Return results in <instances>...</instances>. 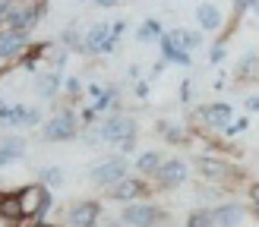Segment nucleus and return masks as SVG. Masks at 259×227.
<instances>
[{"label": "nucleus", "mask_w": 259, "mask_h": 227, "mask_svg": "<svg viewBox=\"0 0 259 227\" xmlns=\"http://www.w3.org/2000/svg\"><path fill=\"white\" fill-rule=\"evenodd\" d=\"M133 139H136V123L123 114H114L98 126V142H114V145L120 142L123 148H133Z\"/></svg>", "instance_id": "f257e3e1"}, {"label": "nucleus", "mask_w": 259, "mask_h": 227, "mask_svg": "<svg viewBox=\"0 0 259 227\" xmlns=\"http://www.w3.org/2000/svg\"><path fill=\"white\" fill-rule=\"evenodd\" d=\"M48 142H63V139H73L76 136V114L73 110H57L54 117L45 123V133H41Z\"/></svg>", "instance_id": "f03ea898"}, {"label": "nucleus", "mask_w": 259, "mask_h": 227, "mask_svg": "<svg viewBox=\"0 0 259 227\" xmlns=\"http://www.w3.org/2000/svg\"><path fill=\"white\" fill-rule=\"evenodd\" d=\"M120 218H123V224H130V227H158L167 214H164L161 208H155V205H126Z\"/></svg>", "instance_id": "7ed1b4c3"}, {"label": "nucleus", "mask_w": 259, "mask_h": 227, "mask_svg": "<svg viewBox=\"0 0 259 227\" xmlns=\"http://www.w3.org/2000/svg\"><path fill=\"white\" fill-rule=\"evenodd\" d=\"M89 177H92L95 186H114V183H120L126 177V161L123 158H108V161H101Z\"/></svg>", "instance_id": "20e7f679"}, {"label": "nucleus", "mask_w": 259, "mask_h": 227, "mask_svg": "<svg viewBox=\"0 0 259 227\" xmlns=\"http://www.w3.org/2000/svg\"><path fill=\"white\" fill-rule=\"evenodd\" d=\"M114 38H111V25H105V22H98V25H92V29L85 32V44H82V50L85 54H108V50H114Z\"/></svg>", "instance_id": "39448f33"}, {"label": "nucleus", "mask_w": 259, "mask_h": 227, "mask_svg": "<svg viewBox=\"0 0 259 227\" xmlns=\"http://www.w3.org/2000/svg\"><path fill=\"white\" fill-rule=\"evenodd\" d=\"M45 186H22L19 202H22V214L25 218H41V208H45Z\"/></svg>", "instance_id": "423d86ee"}, {"label": "nucleus", "mask_w": 259, "mask_h": 227, "mask_svg": "<svg viewBox=\"0 0 259 227\" xmlns=\"http://www.w3.org/2000/svg\"><path fill=\"white\" fill-rule=\"evenodd\" d=\"M187 164L184 161H177V158H171V161H164L161 164V167H158V174H155V177H158V183L164 186V189H171V186H180V183H184L187 180Z\"/></svg>", "instance_id": "0eeeda50"}, {"label": "nucleus", "mask_w": 259, "mask_h": 227, "mask_svg": "<svg viewBox=\"0 0 259 227\" xmlns=\"http://www.w3.org/2000/svg\"><path fill=\"white\" fill-rule=\"evenodd\" d=\"M38 16H41V7H22V10H13L10 16H4V22L13 32H29L38 22Z\"/></svg>", "instance_id": "6e6552de"}, {"label": "nucleus", "mask_w": 259, "mask_h": 227, "mask_svg": "<svg viewBox=\"0 0 259 227\" xmlns=\"http://www.w3.org/2000/svg\"><path fill=\"white\" fill-rule=\"evenodd\" d=\"M38 120H41V110H38V107H25V104L10 107V104H4V123H16V126H35Z\"/></svg>", "instance_id": "1a4fd4ad"}, {"label": "nucleus", "mask_w": 259, "mask_h": 227, "mask_svg": "<svg viewBox=\"0 0 259 227\" xmlns=\"http://www.w3.org/2000/svg\"><path fill=\"white\" fill-rule=\"evenodd\" d=\"M67 221H70V227H92L98 221V205L95 202H79V205L70 208Z\"/></svg>", "instance_id": "9d476101"}, {"label": "nucleus", "mask_w": 259, "mask_h": 227, "mask_svg": "<svg viewBox=\"0 0 259 227\" xmlns=\"http://www.w3.org/2000/svg\"><path fill=\"white\" fill-rule=\"evenodd\" d=\"M199 114H202V123L212 126V130H228L231 126V107L228 104H205Z\"/></svg>", "instance_id": "9b49d317"}, {"label": "nucleus", "mask_w": 259, "mask_h": 227, "mask_svg": "<svg viewBox=\"0 0 259 227\" xmlns=\"http://www.w3.org/2000/svg\"><path fill=\"white\" fill-rule=\"evenodd\" d=\"M142 189H146V183H142V180H130V177H123L120 183H114V186L108 189V196L117 199V202H130V199H136Z\"/></svg>", "instance_id": "f8f14e48"}, {"label": "nucleus", "mask_w": 259, "mask_h": 227, "mask_svg": "<svg viewBox=\"0 0 259 227\" xmlns=\"http://www.w3.org/2000/svg\"><path fill=\"white\" fill-rule=\"evenodd\" d=\"M22 47H25V32H13V29H7L4 38H0V54H4V60L19 57Z\"/></svg>", "instance_id": "ddd939ff"}, {"label": "nucleus", "mask_w": 259, "mask_h": 227, "mask_svg": "<svg viewBox=\"0 0 259 227\" xmlns=\"http://www.w3.org/2000/svg\"><path fill=\"white\" fill-rule=\"evenodd\" d=\"M212 218H215V227H237L240 221H243V208L240 205H218L215 211H212Z\"/></svg>", "instance_id": "4468645a"}, {"label": "nucleus", "mask_w": 259, "mask_h": 227, "mask_svg": "<svg viewBox=\"0 0 259 227\" xmlns=\"http://www.w3.org/2000/svg\"><path fill=\"white\" fill-rule=\"evenodd\" d=\"M196 19H199L202 29H209V32L222 29V13H218L215 4H199V7H196Z\"/></svg>", "instance_id": "2eb2a0df"}, {"label": "nucleus", "mask_w": 259, "mask_h": 227, "mask_svg": "<svg viewBox=\"0 0 259 227\" xmlns=\"http://www.w3.org/2000/svg\"><path fill=\"white\" fill-rule=\"evenodd\" d=\"M161 54H164L167 63H180V67H190V54L177 47V41H174L171 35H164V38H161Z\"/></svg>", "instance_id": "dca6fc26"}, {"label": "nucleus", "mask_w": 259, "mask_h": 227, "mask_svg": "<svg viewBox=\"0 0 259 227\" xmlns=\"http://www.w3.org/2000/svg\"><path fill=\"white\" fill-rule=\"evenodd\" d=\"M57 88H60V73H45V76L35 79V92L41 98H54Z\"/></svg>", "instance_id": "f3484780"}, {"label": "nucleus", "mask_w": 259, "mask_h": 227, "mask_svg": "<svg viewBox=\"0 0 259 227\" xmlns=\"http://www.w3.org/2000/svg\"><path fill=\"white\" fill-rule=\"evenodd\" d=\"M22 155H25V139L7 136V139H4V155H0V161H4V164H13V158H22Z\"/></svg>", "instance_id": "a211bd4d"}, {"label": "nucleus", "mask_w": 259, "mask_h": 227, "mask_svg": "<svg viewBox=\"0 0 259 227\" xmlns=\"http://www.w3.org/2000/svg\"><path fill=\"white\" fill-rule=\"evenodd\" d=\"M171 38L177 41L180 50H187V54H190V50H196V47L202 44V35H199V32H190V29H177Z\"/></svg>", "instance_id": "6ab92c4d"}, {"label": "nucleus", "mask_w": 259, "mask_h": 227, "mask_svg": "<svg viewBox=\"0 0 259 227\" xmlns=\"http://www.w3.org/2000/svg\"><path fill=\"white\" fill-rule=\"evenodd\" d=\"M199 171L205 177H215V180H225L228 177V164L222 158H199Z\"/></svg>", "instance_id": "aec40b11"}, {"label": "nucleus", "mask_w": 259, "mask_h": 227, "mask_svg": "<svg viewBox=\"0 0 259 227\" xmlns=\"http://www.w3.org/2000/svg\"><path fill=\"white\" fill-rule=\"evenodd\" d=\"M164 164V158H161V151H142L139 155V161H136V167L142 171V174H158V167Z\"/></svg>", "instance_id": "412c9836"}, {"label": "nucleus", "mask_w": 259, "mask_h": 227, "mask_svg": "<svg viewBox=\"0 0 259 227\" xmlns=\"http://www.w3.org/2000/svg\"><path fill=\"white\" fill-rule=\"evenodd\" d=\"M0 211H4V218L7 221H13V218H25V214H22V202H19V196H13V193H7L4 196V205H0Z\"/></svg>", "instance_id": "4be33fe9"}, {"label": "nucleus", "mask_w": 259, "mask_h": 227, "mask_svg": "<svg viewBox=\"0 0 259 227\" xmlns=\"http://www.w3.org/2000/svg\"><path fill=\"white\" fill-rule=\"evenodd\" d=\"M136 38H139V41H155V38H164V35H161V25L155 22V19H146V22L139 25V35Z\"/></svg>", "instance_id": "5701e85b"}, {"label": "nucleus", "mask_w": 259, "mask_h": 227, "mask_svg": "<svg viewBox=\"0 0 259 227\" xmlns=\"http://www.w3.org/2000/svg\"><path fill=\"white\" fill-rule=\"evenodd\" d=\"M187 227H215L212 211H193L190 218H187Z\"/></svg>", "instance_id": "b1692460"}, {"label": "nucleus", "mask_w": 259, "mask_h": 227, "mask_svg": "<svg viewBox=\"0 0 259 227\" xmlns=\"http://www.w3.org/2000/svg\"><path fill=\"white\" fill-rule=\"evenodd\" d=\"M158 133L167 139V142H184V130H180L177 123H161V126H158Z\"/></svg>", "instance_id": "393cba45"}, {"label": "nucleus", "mask_w": 259, "mask_h": 227, "mask_svg": "<svg viewBox=\"0 0 259 227\" xmlns=\"http://www.w3.org/2000/svg\"><path fill=\"white\" fill-rule=\"evenodd\" d=\"M41 180L51 183V186H57V183H60V171H57V167H45V171H41Z\"/></svg>", "instance_id": "a878e982"}, {"label": "nucleus", "mask_w": 259, "mask_h": 227, "mask_svg": "<svg viewBox=\"0 0 259 227\" xmlns=\"http://www.w3.org/2000/svg\"><path fill=\"white\" fill-rule=\"evenodd\" d=\"M247 126H250V120L243 117V120H234V123H231L225 133H228V136H234V133H243V130H247Z\"/></svg>", "instance_id": "bb28decb"}, {"label": "nucleus", "mask_w": 259, "mask_h": 227, "mask_svg": "<svg viewBox=\"0 0 259 227\" xmlns=\"http://www.w3.org/2000/svg\"><path fill=\"white\" fill-rule=\"evenodd\" d=\"M218 60H225V47H222V44L212 47V63H218Z\"/></svg>", "instance_id": "cd10ccee"}, {"label": "nucleus", "mask_w": 259, "mask_h": 227, "mask_svg": "<svg viewBox=\"0 0 259 227\" xmlns=\"http://www.w3.org/2000/svg\"><path fill=\"white\" fill-rule=\"evenodd\" d=\"M67 92H70V95H76V92H79V82H76L73 76H70V79H67Z\"/></svg>", "instance_id": "c85d7f7f"}, {"label": "nucleus", "mask_w": 259, "mask_h": 227, "mask_svg": "<svg viewBox=\"0 0 259 227\" xmlns=\"http://www.w3.org/2000/svg\"><path fill=\"white\" fill-rule=\"evenodd\" d=\"M190 88H193V85L184 79V85H180V98H184V101H190Z\"/></svg>", "instance_id": "c756f323"}, {"label": "nucleus", "mask_w": 259, "mask_h": 227, "mask_svg": "<svg viewBox=\"0 0 259 227\" xmlns=\"http://www.w3.org/2000/svg\"><path fill=\"white\" fill-rule=\"evenodd\" d=\"M247 107H250V110H259V95H253V98H247Z\"/></svg>", "instance_id": "7c9ffc66"}, {"label": "nucleus", "mask_w": 259, "mask_h": 227, "mask_svg": "<svg viewBox=\"0 0 259 227\" xmlns=\"http://www.w3.org/2000/svg\"><path fill=\"white\" fill-rule=\"evenodd\" d=\"M136 95H139V98H146V95H149V85H146V82H139V85H136Z\"/></svg>", "instance_id": "2f4dec72"}, {"label": "nucleus", "mask_w": 259, "mask_h": 227, "mask_svg": "<svg viewBox=\"0 0 259 227\" xmlns=\"http://www.w3.org/2000/svg\"><path fill=\"white\" fill-rule=\"evenodd\" d=\"M95 4H101V7H114L117 0H95Z\"/></svg>", "instance_id": "473e14b6"}, {"label": "nucleus", "mask_w": 259, "mask_h": 227, "mask_svg": "<svg viewBox=\"0 0 259 227\" xmlns=\"http://www.w3.org/2000/svg\"><path fill=\"white\" fill-rule=\"evenodd\" d=\"M250 193H253V199H256V205H259V183H256V186L250 189Z\"/></svg>", "instance_id": "72a5a7b5"}, {"label": "nucleus", "mask_w": 259, "mask_h": 227, "mask_svg": "<svg viewBox=\"0 0 259 227\" xmlns=\"http://www.w3.org/2000/svg\"><path fill=\"white\" fill-rule=\"evenodd\" d=\"M253 10H256V19H259V0H256V4H253Z\"/></svg>", "instance_id": "f704fd0d"}, {"label": "nucleus", "mask_w": 259, "mask_h": 227, "mask_svg": "<svg viewBox=\"0 0 259 227\" xmlns=\"http://www.w3.org/2000/svg\"><path fill=\"white\" fill-rule=\"evenodd\" d=\"M38 227H54V224H45V221H38Z\"/></svg>", "instance_id": "c9c22d12"}, {"label": "nucleus", "mask_w": 259, "mask_h": 227, "mask_svg": "<svg viewBox=\"0 0 259 227\" xmlns=\"http://www.w3.org/2000/svg\"><path fill=\"white\" fill-rule=\"evenodd\" d=\"M111 227H117V224H111Z\"/></svg>", "instance_id": "e433bc0d"}]
</instances>
